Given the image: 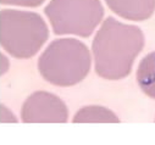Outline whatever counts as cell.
Segmentation results:
<instances>
[{"mask_svg":"<svg viewBox=\"0 0 155 145\" xmlns=\"http://www.w3.org/2000/svg\"><path fill=\"white\" fill-rule=\"evenodd\" d=\"M92 66L91 51L74 38L53 40L38 59L41 76L53 85L72 87L82 82Z\"/></svg>","mask_w":155,"mask_h":145,"instance_id":"cell-2","label":"cell"},{"mask_svg":"<svg viewBox=\"0 0 155 145\" xmlns=\"http://www.w3.org/2000/svg\"><path fill=\"white\" fill-rule=\"evenodd\" d=\"M45 0H0L2 5H12V6H22V8H38Z\"/></svg>","mask_w":155,"mask_h":145,"instance_id":"cell-9","label":"cell"},{"mask_svg":"<svg viewBox=\"0 0 155 145\" xmlns=\"http://www.w3.org/2000/svg\"><path fill=\"white\" fill-rule=\"evenodd\" d=\"M48 39L49 28L39 14L12 9L0 12V45L12 57H33Z\"/></svg>","mask_w":155,"mask_h":145,"instance_id":"cell-3","label":"cell"},{"mask_svg":"<svg viewBox=\"0 0 155 145\" xmlns=\"http://www.w3.org/2000/svg\"><path fill=\"white\" fill-rule=\"evenodd\" d=\"M109 9L130 21H145L155 11V0H105Z\"/></svg>","mask_w":155,"mask_h":145,"instance_id":"cell-6","label":"cell"},{"mask_svg":"<svg viewBox=\"0 0 155 145\" xmlns=\"http://www.w3.org/2000/svg\"><path fill=\"white\" fill-rule=\"evenodd\" d=\"M21 118L25 123H65L68 118V110L55 94L35 92L23 102Z\"/></svg>","mask_w":155,"mask_h":145,"instance_id":"cell-5","label":"cell"},{"mask_svg":"<svg viewBox=\"0 0 155 145\" xmlns=\"http://www.w3.org/2000/svg\"><path fill=\"white\" fill-rule=\"evenodd\" d=\"M143 47L144 34L139 27L107 17L92 43L97 75L109 81L126 78Z\"/></svg>","mask_w":155,"mask_h":145,"instance_id":"cell-1","label":"cell"},{"mask_svg":"<svg viewBox=\"0 0 155 145\" xmlns=\"http://www.w3.org/2000/svg\"><path fill=\"white\" fill-rule=\"evenodd\" d=\"M73 123H119L120 118L116 116L111 110L104 107V106H84L81 110L76 112L73 120Z\"/></svg>","mask_w":155,"mask_h":145,"instance_id":"cell-8","label":"cell"},{"mask_svg":"<svg viewBox=\"0 0 155 145\" xmlns=\"http://www.w3.org/2000/svg\"><path fill=\"white\" fill-rule=\"evenodd\" d=\"M136 78L143 93L155 99V51L142 59L137 68Z\"/></svg>","mask_w":155,"mask_h":145,"instance_id":"cell-7","label":"cell"},{"mask_svg":"<svg viewBox=\"0 0 155 145\" xmlns=\"http://www.w3.org/2000/svg\"><path fill=\"white\" fill-rule=\"evenodd\" d=\"M56 35L88 38L104 17L100 0H50L44 9Z\"/></svg>","mask_w":155,"mask_h":145,"instance_id":"cell-4","label":"cell"}]
</instances>
